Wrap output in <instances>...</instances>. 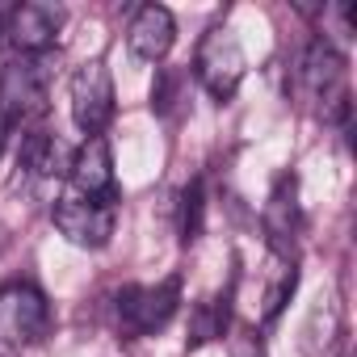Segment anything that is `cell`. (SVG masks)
Masks as SVG:
<instances>
[{"mask_svg":"<svg viewBox=\"0 0 357 357\" xmlns=\"http://www.w3.org/2000/svg\"><path fill=\"white\" fill-rule=\"evenodd\" d=\"M298 84L324 122H349V109H353L349 72H344V55L336 47H328L324 38H311L298 59Z\"/></svg>","mask_w":357,"mask_h":357,"instance_id":"6da1fadb","label":"cell"},{"mask_svg":"<svg viewBox=\"0 0 357 357\" xmlns=\"http://www.w3.org/2000/svg\"><path fill=\"white\" fill-rule=\"evenodd\" d=\"M55 332V307L34 282H5L0 286V344L30 349Z\"/></svg>","mask_w":357,"mask_h":357,"instance_id":"7a4b0ae2","label":"cell"},{"mask_svg":"<svg viewBox=\"0 0 357 357\" xmlns=\"http://www.w3.org/2000/svg\"><path fill=\"white\" fill-rule=\"evenodd\" d=\"M51 97V55H13L0 63V118L9 126L34 122Z\"/></svg>","mask_w":357,"mask_h":357,"instance_id":"3957f363","label":"cell"},{"mask_svg":"<svg viewBox=\"0 0 357 357\" xmlns=\"http://www.w3.org/2000/svg\"><path fill=\"white\" fill-rule=\"evenodd\" d=\"M176 307H181V278L168 273L151 286H122L118 290V328L122 336L139 340V336H155L160 328H168V319L176 315Z\"/></svg>","mask_w":357,"mask_h":357,"instance_id":"277c9868","label":"cell"},{"mask_svg":"<svg viewBox=\"0 0 357 357\" xmlns=\"http://www.w3.org/2000/svg\"><path fill=\"white\" fill-rule=\"evenodd\" d=\"M244 72H248V59H244V47L236 38L231 26H211L198 43V55H194V76L198 84L223 105L240 93L244 84Z\"/></svg>","mask_w":357,"mask_h":357,"instance_id":"5b68a950","label":"cell"},{"mask_svg":"<svg viewBox=\"0 0 357 357\" xmlns=\"http://www.w3.org/2000/svg\"><path fill=\"white\" fill-rule=\"evenodd\" d=\"M51 223L55 231L76 244V248H105L114 240V227H118V206L114 202H93V198H80L72 190H63L55 202H51Z\"/></svg>","mask_w":357,"mask_h":357,"instance_id":"8992f818","label":"cell"},{"mask_svg":"<svg viewBox=\"0 0 357 357\" xmlns=\"http://www.w3.org/2000/svg\"><path fill=\"white\" fill-rule=\"evenodd\" d=\"M68 101H72V122L84 130V139L105 135V126L114 122V109H118L114 76H109L105 59H84V63L72 72Z\"/></svg>","mask_w":357,"mask_h":357,"instance_id":"52a82bcc","label":"cell"},{"mask_svg":"<svg viewBox=\"0 0 357 357\" xmlns=\"http://www.w3.org/2000/svg\"><path fill=\"white\" fill-rule=\"evenodd\" d=\"M68 185H72V194H80V198L118 202V172H114V151H109L105 135H93V139H84V143L72 151Z\"/></svg>","mask_w":357,"mask_h":357,"instance_id":"ba28073f","label":"cell"},{"mask_svg":"<svg viewBox=\"0 0 357 357\" xmlns=\"http://www.w3.org/2000/svg\"><path fill=\"white\" fill-rule=\"evenodd\" d=\"M59 30H63V9L47 5V0H26L5 17V38L13 43L17 55H47Z\"/></svg>","mask_w":357,"mask_h":357,"instance_id":"9c48e42d","label":"cell"},{"mask_svg":"<svg viewBox=\"0 0 357 357\" xmlns=\"http://www.w3.org/2000/svg\"><path fill=\"white\" fill-rule=\"evenodd\" d=\"M72 164V151L68 143L47 130V126H30L17 143V181L26 176L30 185H43V181H55V176H63Z\"/></svg>","mask_w":357,"mask_h":357,"instance_id":"30bf717a","label":"cell"},{"mask_svg":"<svg viewBox=\"0 0 357 357\" xmlns=\"http://www.w3.org/2000/svg\"><path fill=\"white\" fill-rule=\"evenodd\" d=\"M176 43V17L164 5H139L126 26V51L139 63H164Z\"/></svg>","mask_w":357,"mask_h":357,"instance_id":"8fae6325","label":"cell"},{"mask_svg":"<svg viewBox=\"0 0 357 357\" xmlns=\"http://www.w3.org/2000/svg\"><path fill=\"white\" fill-rule=\"evenodd\" d=\"M303 231V215H298V185H294V176L282 172L278 181H273V194L265 202V236L273 244V252L294 265V240Z\"/></svg>","mask_w":357,"mask_h":357,"instance_id":"7c38bea8","label":"cell"},{"mask_svg":"<svg viewBox=\"0 0 357 357\" xmlns=\"http://www.w3.org/2000/svg\"><path fill=\"white\" fill-rule=\"evenodd\" d=\"M202 227H206V185H202V176H194L181 190V202H176V231H181L185 244H194Z\"/></svg>","mask_w":357,"mask_h":357,"instance_id":"4fadbf2b","label":"cell"},{"mask_svg":"<svg viewBox=\"0 0 357 357\" xmlns=\"http://www.w3.org/2000/svg\"><path fill=\"white\" fill-rule=\"evenodd\" d=\"M223 332H227V294L198 303L194 307V324H190V349H198V344H206V340H215Z\"/></svg>","mask_w":357,"mask_h":357,"instance_id":"5bb4252c","label":"cell"},{"mask_svg":"<svg viewBox=\"0 0 357 357\" xmlns=\"http://www.w3.org/2000/svg\"><path fill=\"white\" fill-rule=\"evenodd\" d=\"M181 84H185V76H181V72L160 68L155 89H151V109H155V114H172V105L181 101Z\"/></svg>","mask_w":357,"mask_h":357,"instance_id":"9a60e30c","label":"cell"},{"mask_svg":"<svg viewBox=\"0 0 357 357\" xmlns=\"http://www.w3.org/2000/svg\"><path fill=\"white\" fill-rule=\"evenodd\" d=\"M227 353H231V357H265V340H261L252 328H236Z\"/></svg>","mask_w":357,"mask_h":357,"instance_id":"2e32d148","label":"cell"},{"mask_svg":"<svg viewBox=\"0 0 357 357\" xmlns=\"http://www.w3.org/2000/svg\"><path fill=\"white\" fill-rule=\"evenodd\" d=\"M9 130H13V126H9L5 118H0V151H5V143H9Z\"/></svg>","mask_w":357,"mask_h":357,"instance_id":"e0dca14e","label":"cell"},{"mask_svg":"<svg viewBox=\"0 0 357 357\" xmlns=\"http://www.w3.org/2000/svg\"><path fill=\"white\" fill-rule=\"evenodd\" d=\"M5 244H9V231H5V223H0V252H5Z\"/></svg>","mask_w":357,"mask_h":357,"instance_id":"ac0fdd59","label":"cell"},{"mask_svg":"<svg viewBox=\"0 0 357 357\" xmlns=\"http://www.w3.org/2000/svg\"><path fill=\"white\" fill-rule=\"evenodd\" d=\"M0 43H5V17H0Z\"/></svg>","mask_w":357,"mask_h":357,"instance_id":"d6986e66","label":"cell"},{"mask_svg":"<svg viewBox=\"0 0 357 357\" xmlns=\"http://www.w3.org/2000/svg\"><path fill=\"white\" fill-rule=\"evenodd\" d=\"M5 357H9V353H5Z\"/></svg>","mask_w":357,"mask_h":357,"instance_id":"ffe728a7","label":"cell"}]
</instances>
